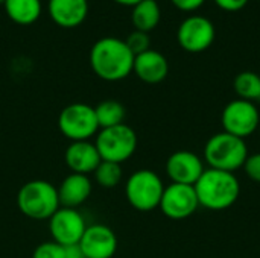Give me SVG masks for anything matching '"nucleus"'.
I'll return each instance as SVG.
<instances>
[{
    "label": "nucleus",
    "mask_w": 260,
    "mask_h": 258,
    "mask_svg": "<svg viewBox=\"0 0 260 258\" xmlns=\"http://www.w3.org/2000/svg\"><path fill=\"white\" fill-rule=\"evenodd\" d=\"M134 55L123 40L105 36L96 41L90 50V65L94 75L104 81L116 82L133 73Z\"/></svg>",
    "instance_id": "f257e3e1"
},
{
    "label": "nucleus",
    "mask_w": 260,
    "mask_h": 258,
    "mask_svg": "<svg viewBox=\"0 0 260 258\" xmlns=\"http://www.w3.org/2000/svg\"><path fill=\"white\" fill-rule=\"evenodd\" d=\"M193 187L200 205L210 211L230 208L241 195V184L236 175L216 169H206Z\"/></svg>",
    "instance_id": "f03ea898"
},
{
    "label": "nucleus",
    "mask_w": 260,
    "mask_h": 258,
    "mask_svg": "<svg viewBox=\"0 0 260 258\" xmlns=\"http://www.w3.org/2000/svg\"><path fill=\"white\" fill-rule=\"evenodd\" d=\"M17 207L29 219L49 220L61 207L58 190L44 179H34L21 186L17 193Z\"/></svg>",
    "instance_id": "7ed1b4c3"
},
{
    "label": "nucleus",
    "mask_w": 260,
    "mask_h": 258,
    "mask_svg": "<svg viewBox=\"0 0 260 258\" xmlns=\"http://www.w3.org/2000/svg\"><path fill=\"white\" fill-rule=\"evenodd\" d=\"M247 158L245 140L224 131L212 135L204 146V160L210 169L235 173V170L244 167Z\"/></svg>",
    "instance_id": "20e7f679"
},
{
    "label": "nucleus",
    "mask_w": 260,
    "mask_h": 258,
    "mask_svg": "<svg viewBox=\"0 0 260 258\" xmlns=\"http://www.w3.org/2000/svg\"><path fill=\"white\" fill-rule=\"evenodd\" d=\"M163 192L161 178L149 169L136 170L125 184V196L129 205L143 213L158 208Z\"/></svg>",
    "instance_id": "39448f33"
},
{
    "label": "nucleus",
    "mask_w": 260,
    "mask_h": 258,
    "mask_svg": "<svg viewBox=\"0 0 260 258\" xmlns=\"http://www.w3.org/2000/svg\"><path fill=\"white\" fill-rule=\"evenodd\" d=\"M94 146L102 161L122 164L129 160L137 149V135L134 129L125 123L99 129Z\"/></svg>",
    "instance_id": "423d86ee"
},
{
    "label": "nucleus",
    "mask_w": 260,
    "mask_h": 258,
    "mask_svg": "<svg viewBox=\"0 0 260 258\" xmlns=\"http://www.w3.org/2000/svg\"><path fill=\"white\" fill-rule=\"evenodd\" d=\"M61 134L70 141H88L99 132L94 108L87 103H70L58 117Z\"/></svg>",
    "instance_id": "0eeeda50"
},
{
    "label": "nucleus",
    "mask_w": 260,
    "mask_h": 258,
    "mask_svg": "<svg viewBox=\"0 0 260 258\" xmlns=\"http://www.w3.org/2000/svg\"><path fill=\"white\" fill-rule=\"evenodd\" d=\"M221 123L224 132L245 140L260 128V114L253 102L236 99L222 109Z\"/></svg>",
    "instance_id": "6e6552de"
},
{
    "label": "nucleus",
    "mask_w": 260,
    "mask_h": 258,
    "mask_svg": "<svg viewBox=\"0 0 260 258\" xmlns=\"http://www.w3.org/2000/svg\"><path fill=\"white\" fill-rule=\"evenodd\" d=\"M85 230V219L76 208L59 207L49 219V231L52 240L64 248L78 246Z\"/></svg>",
    "instance_id": "1a4fd4ad"
},
{
    "label": "nucleus",
    "mask_w": 260,
    "mask_h": 258,
    "mask_svg": "<svg viewBox=\"0 0 260 258\" xmlns=\"http://www.w3.org/2000/svg\"><path fill=\"white\" fill-rule=\"evenodd\" d=\"M215 26L203 15L187 17L177 30L178 44L189 53H200L207 50L215 41Z\"/></svg>",
    "instance_id": "9d476101"
},
{
    "label": "nucleus",
    "mask_w": 260,
    "mask_h": 258,
    "mask_svg": "<svg viewBox=\"0 0 260 258\" xmlns=\"http://www.w3.org/2000/svg\"><path fill=\"white\" fill-rule=\"evenodd\" d=\"M200 207L197 192L193 186L171 184L165 187L158 208L161 213L174 220H183L190 217Z\"/></svg>",
    "instance_id": "9b49d317"
},
{
    "label": "nucleus",
    "mask_w": 260,
    "mask_h": 258,
    "mask_svg": "<svg viewBox=\"0 0 260 258\" xmlns=\"http://www.w3.org/2000/svg\"><path fill=\"white\" fill-rule=\"evenodd\" d=\"M78 248L85 258H113L117 251V237L107 225H90L78 243Z\"/></svg>",
    "instance_id": "f8f14e48"
},
{
    "label": "nucleus",
    "mask_w": 260,
    "mask_h": 258,
    "mask_svg": "<svg viewBox=\"0 0 260 258\" xmlns=\"http://www.w3.org/2000/svg\"><path fill=\"white\" fill-rule=\"evenodd\" d=\"M204 170L203 160L190 151H177L166 161V173L174 184L195 186Z\"/></svg>",
    "instance_id": "ddd939ff"
},
{
    "label": "nucleus",
    "mask_w": 260,
    "mask_h": 258,
    "mask_svg": "<svg viewBox=\"0 0 260 258\" xmlns=\"http://www.w3.org/2000/svg\"><path fill=\"white\" fill-rule=\"evenodd\" d=\"M64 160L72 173L93 175L96 167L101 164V155L94 143L88 141H70L66 149Z\"/></svg>",
    "instance_id": "4468645a"
},
{
    "label": "nucleus",
    "mask_w": 260,
    "mask_h": 258,
    "mask_svg": "<svg viewBox=\"0 0 260 258\" xmlns=\"http://www.w3.org/2000/svg\"><path fill=\"white\" fill-rule=\"evenodd\" d=\"M133 71L146 84H160L169 73V62L165 55L149 49L134 58Z\"/></svg>",
    "instance_id": "2eb2a0df"
},
{
    "label": "nucleus",
    "mask_w": 260,
    "mask_h": 258,
    "mask_svg": "<svg viewBox=\"0 0 260 258\" xmlns=\"http://www.w3.org/2000/svg\"><path fill=\"white\" fill-rule=\"evenodd\" d=\"M58 190V199L59 205L66 208H78L82 205L91 195L93 184L88 175H79V173H70L67 175Z\"/></svg>",
    "instance_id": "dca6fc26"
},
{
    "label": "nucleus",
    "mask_w": 260,
    "mask_h": 258,
    "mask_svg": "<svg viewBox=\"0 0 260 258\" xmlns=\"http://www.w3.org/2000/svg\"><path fill=\"white\" fill-rule=\"evenodd\" d=\"M49 14L61 27H76L84 23L88 14L87 0H49Z\"/></svg>",
    "instance_id": "f3484780"
},
{
    "label": "nucleus",
    "mask_w": 260,
    "mask_h": 258,
    "mask_svg": "<svg viewBox=\"0 0 260 258\" xmlns=\"http://www.w3.org/2000/svg\"><path fill=\"white\" fill-rule=\"evenodd\" d=\"M3 5L8 17L21 26L35 23L41 15V0H6Z\"/></svg>",
    "instance_id": "a211bd4d"
},
{
    "label": "nucleus",
    "mask_w": 260,
    "mask_h": 258,
    "mask_svg": "<svg viewBox=\"0 0 260 258\" xmlns=\"http://www.w3.org/2000/svg\"><path fill=\"white\" fill-rule=\"evenodd\" d=\"M161 18L160 6L155 0H142L136 6H133L131 20L136 27V30L140 32H149L157 27Z\"/></svg>",
    "instance_id": "6ab92c4d"
},
{
    "label": "nucleus",
    "mask_w": 260,
    "mask_h": 258,
    "mask_svg": "<svg viewBox=\"0 0 260 258\" xmlns=\"http://www.w3.org/2000/svg\"><path fill=\"white\" fill-rule=\"evenodd\" d=\"M94 114L98 119L99 129L122 125L126 117L125 106L120 102L113 100V99H107L98 103V106H94Z\"/></svg>",
    "instance_id": "aec40b11"
},
{
    "label": "nucleus",
    "mask_w": 260,
    "mask_h": 258,
    "mask_svg": "<svg viewBox=\"0 0 260 258\" xmlns=\"http://www.w3.org/2000/svg\"><path fill=\"white\" fill-rule=\"evenodd\" d=\"M233 88L239 99L256 102L260 100V76L254 71H242L233 81Z\"/></svg>",
    "instance_id": "412c9836"
},
{
    "label": "nucleus",
    "mask_w": 260,
    "mask_h": 258,
    "mask_svg": "<svg viewBox=\"0 0 260 258\" xmlns=\"http://www.w3.org/2000/svg\"><path fill=\"white\" fill-rule=\"evenodd\" d=\"M94 181L98 186L104 189H114L120 184L123 178V172L120 164L117 163H110V161H101V164L96 167L93 172Z\"/></svg>",
    "instance_id": "4be33fe9"
},
{
    "label": "nucleus",
    "mask_w": 260,
    "mask_h": 258,
    "mask_svg": "<svg viewBox=\"0 0 260 258\" xmlns=\"http://www.w3.org/2000/svg\"><path fill=\"white\" fill-rule=\"evenodd\" d=\"M128 49L133 52L134 56L149 50V44H151V38L146 32H140V30H136L133 33L128 35V38L125 40Z\"/></svg>",
    "instance_id": "5701e85b"
},
{
    "label": "nucleus",
    "mask_w": 260,
    "mask_h": 258,
    "mask_svg": "<svg viewBox=\"0 0 260 258\" xmlns=\"http://www.w3.org/2000/svg\"><path fill=\"white\" fill-rule=\"evenodd\" d=\"M64 254H66V248L50 240V242L40 243L35 248L32 258H64Z\"/></svg>",
    "instance_id": "b1692460"
},
{
    "label": "nucleus",
    "mask_w": 260,
    "mask_h": 258,
    "mask_svg": "<svg viewBox=\"0 0 260 258\" xmlns=\"http://www.w3.org/2000/svg\"><path fill=\"white\" fill-rule=\"evenodd\" d=\"M244 170H245V175L251 181L260 184V152L248 155V158L245 160V164H244Z\"/></svg>",
    "instance_id": "393cba45"
},
{
    "label": "nucleus",
    "mask_w": 260,
    "mask_h": 258,
    "mask_svg": "<svg viewBox=\"0 0 260 258\" xmlns=\"http://www.w3.org/2000/svg\"><path fill=\"white\" fill-rule=\"evenodd\" d=\"M248 2L250 0H215V3L222 11H227V12H238L242 8H245Z\"/></svg>",
    "instance_id": "a878e982"
},
{
    "label": "nucleus",
    "mask_w": 260,
    "mask_h": 258,
    "mask_svg": "<svg viewBox=\"0 0 260 258\" xmlns=\"http://www.w3.org/2000/svg\"><path fill=\"white\" fill-rule=\"evenodd\" d=\"M171 2L177 9H180L183 12H193V11L200 9L206 0H171Z\"/></svg>",
    "instance_id": "bb28decb"
},
{
    "label": "nucleus",
    "mask_w": 260,
    "mask_h": 258,
    "mask_svg": "<svg viewBox=\"0 0 260 258\" xmlns=\"http://www.w3.org/2000/svg\"><path fill=\"white\" fill-rule=\"evenodd\" d=\"M64 258H85L84 254L81 252V249L78 246H70V248H66V254Z\"/></svg>",
    "instance_id": "cd10ccee"
},
{
    "label": "nucleus",
    "mask_w": 260,
    "mask_h": 258,
    "mask_svg": "<svg viewBox=\"0 0 260 258\" xmlns=\"http://www.w3.org/2000/svg\"><path fill=\"white\" fill-rule=\"evenodd\" d=\"M116 3L119 5H123V6H136L137 3H140L142 0H114Z\"/></svg>",
    "instance_id": "c85d7f7f"
},
{
    "label": "nucleus",
    "mask_w": 260,
    "mask_h": 258,
    "mask_svg": "<svg viewBox=\"0 0 260 258\" xmlns=\"http://www.w3.org/2000/svg\"><path fill=\"white\" fill-rule=\"evenodd\" d=\"M5 2H6V0H0V3H2V5H3V3H5Z\"/></svg>",
    "instance_id": "c756f323"
}]
</instances>
